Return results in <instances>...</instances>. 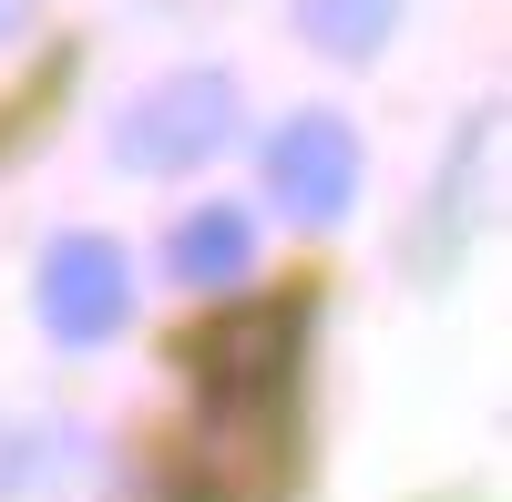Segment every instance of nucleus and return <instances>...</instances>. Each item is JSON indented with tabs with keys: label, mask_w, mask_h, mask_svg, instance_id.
I'll list each match as a JSON object with an SVG mask.
<instances>
[{
	"label": "nucleus",
	"mask_w": 512,
	"mask_h": 502,
	"mask_svg": "<svg viewBox=\"0 0 512 502\" xmlns=\"http://www.w3.org/2000/svg\"><path fill=\"white\" fill-rule=\"evenodd\" d=\"M226 134H236V82L205 72V62L144 82V93L113 113V154L134 164V175H195Z\"/></svg>",
	"instance_id": "1"
},
{
	"label": "nucleus",
	"mask_w": 512,
	"mask_h": 502,
	"mask_svg": "<svg viewBox=\"0 0 512 502\" xmlns=\"http://www.w3.org/2000/svg\"><path fill=\"white\" fill-rule=\"evenodd\" d=\"M31 308L52 328L62 349H103L123 339V318H134V267H123L113 236H52L41 246V277H31Z\"/></svg>",
	"instance_id": "2"
},
{
	"label": "nucleus",
	"mask_w": 512,
	"mask_h": 502,
	"mask_svg": "<svg viewBox=\"0 0 512 502\" xmlns=\"http://www.w3.org/2000/svg\"><path fill=\"white\" fill-rule=\"evenodd\" d=\"M185 359H195L205 400H226V410H267V400L287 390V369H297V308L246 298V308H226V318H205L195 339H185Z\"/></svg>",
	"instance_id": "3"
},
{
	"label": "nucleus",
	"mask_w": 512,
	"mask_h": 502,
	"mask_svg": "<svg viewBox=\"0 0 512 502\" xmlns=\"http://www.w3.org/2000/svg\"><path fill=\"white\" fill-rule=\"evenodd\" d=\"M267 195L287 205L297 226H338L359 195V134L349 113H287L267 134Z\"/></svg>",
	"instance_id": "4"
},
{
	"label": "nucleus",
	"mask_w": 512,
	"mask_h": 502,
	"mask_svg": "<svg viewBox=\"0 0 512 502\" xmlns=\"http://www.w3.org/2000/svg\"><path fill=\"white\" fill-rule=\"evenodd\" d=\"M256 257V226H246V205H195V216L164 236V267H175L185 287H236Z\"/></svg>",
	"instance_id": "5"
},
{
	"label": "nucleus",
	"mask_w": 512,
	"mask_h": 502,
	"mask_svg": "<svg viewBox=\"0 0 512 502\" xmlns=\"http://www.w3.org/2000/svg\"><path fill=\"white\" fill-rule=\"evenodd\" d=\"M297 31H308V52H328V62H369L379 41L400 31V0H297Z\"/></svg>",
	"instance_id": "6"
},
{
	"label": "nucleus",
	"mask_w": 512,
	"mask_h": 502,
	"mask_svg": "<svg viewBox=\"0 0 512 502\" xmlns=\"http://www.w3.org/2000/svg\"><path fill=\"white\" fill-rule=\"evenodd\" d=\"M31 11H41V0H0V41H21V31H31Z\"/></svg>",
	"instance_id": "7"
}]
</instances>
